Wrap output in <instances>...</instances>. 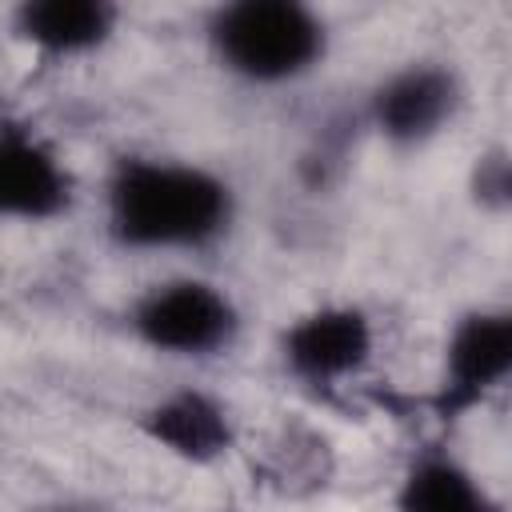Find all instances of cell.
<instances>
[{
  "instance_id": "6da1fadb",
  "label": "cell",
  "mask_w": 512,
  "mask_h": 512,
  "mask_svg": "<svg viewBox=\"0 0 512 512\" xmlns=\"http://www.w3.org/2000/svg\"><path fill=\"white\" fill-rule=\"evenodd\" d=\"M236 224V188L180 156L128 152L104 180V228L124 252H204Z\"/></svg>"
},
{
  "instance_id": "7a4b0ae2",
  "label": "cell",
  "mask_w": 512,
  "mask_h": 512,
  "mask_svg": "<svg viewBox=\"0 0 512 512\" xmlns=\"http://www.w3.org/2000/svg\"><path fill=\"white\" fill-rule=\"evenodd\" d=\"M204 36L228 76L260 88L296 84L328 56V24L308 0H216Z\"/></svg>"
},
{
  "instance_id": "3957f363",
  "label": "cell",
  "mask_w": 512,
  "mask_h": 512,
  "mask_svg": "<svg viewBox=\"0 0 512 512\" xmlns=\"http://www.w3.org/2000/svg\"><path fill=\"white\" fill-rule=\"evenodd\" d=\"M132 336L168 360H216L240 340L244 316L228 288L204 276H168L148 284L128 308Z\"/></svg>"
},
{
  "instance_id": "277c9868",
  "label": "cell",
  "mask_w": 512,
  "mask_h": 512,
  "mask_svg": "<svg viewBox=\"0 0 512 512\" xmlns=\"http://www.w3.org/2000/svg\"><path fill=\"white\" fill-rule=\"evenodd\" d=\"M276 352L296 384L328 392L364 376L376 356V320L352 300H328L284 324Z\"/></svg>"
},
{
  "instance_id": "5b68a950",
  "label": "cell",
  "mask_w": 512,
  "mask_h": 512,
  "mask_svg": "<svg viewBox=\"0 0 512 512\" xmlns=\"http://www.w3.org/2000/svg\"><path fill=\"white\" fill-rule=\"evenodd\" d=\"M464 108V80L444 60H408L376 80L364 104L368 128L400 148H424L436 136H444Z\"/></svg>"
},
{
  "instance_id": "8992f818",
  "label": "cell",
  "mask_w": 512,
  "mask_h": 512,
  "mask_svg": "<svg viewBox=\"0 0 512 512\" xmlns=\"http://www.w3.org/2000/svg\"><path fill=\"white\" fill-rule=\"evenodd\" d=\"M512 372V316L508 308H468L456 316L448 340H444V360H440V380L432 392V412L444 424L464 420L476 412L492 392L504 388Z\"/></svg>"
},
{
  "instance_id": "52a82bcc",
  "label": "cell",
  "mask_w": 512,
  "mask_h": 512,
  "mask_svg": "<svg viewBox=\"0 0 512 512\" xmlns=\"http://www.w3.org/2000/svg\"><path fill=\"white\" fill-rule=\"evenodd\" d=\"M76 200V176L28 124H0V224H48Z\"/></svg>"
},
{
  "instance_id": "ba28073f",
  "label": "cell",
  "mask_w": 512,
  "mask_h": 512,
  "mask_svg": "<svg viewBox=\"0 0 512 512\" xmlns=\"http://www.w3.org/2000/svg\"><path fill=\"white\" fill-rule=\"evenodd\" d=\"M140 432L164 456L184 464H216L236 448V416L232 408L204 388H172L156 396L140 412Z\"/></svg>"
},
{
  "instance_id": "9c48e42d",
  "label": "cell",
  "mask_w": 512,
  "mask_h": 512,
  "mask_svg": "<svg viewBox=\"0 0 512 512\" xmlns=\"http://www.w3.org/2000/svg\"><path fill=\"white\" fill-rule=\"evenodd\" d=\"M120 28V0H16L12 32L36 56L80 60L100 52Z\"/></svg>"
},
{
  "instance_id": "30bf717a",
  "label": "cell",
  "mask_w": 512,
  "mask_h": 512,
  "mask_svg": "<svg viewBox=\"0 0 512 512\" xmlns=\"http://www.w3.org/2000/svg\"><path fill=\"white\" fill-rule=\"evenodd\" d=\"M392 500L404 512H500L484 480L448 448H420L404 464Z\"/></svg>"
},
{
  "instance_id": "8fae6325",
  "label": "cell",
  "mask_w": 512,
  "mask_h": 512,
  "mask_svg": "<svg viewBox=\"0 0 512 512\" xmlns=\"http://www.w3.org/2000/svg\"><path fill=\"white\" fill-rule=\"evenodd\" d=\"M472 200L480 204V208H504L508 204V188H512V180H508V156L496 148V152H484V156H476V164H472Z\"/></svg>"
}]
</instances>
